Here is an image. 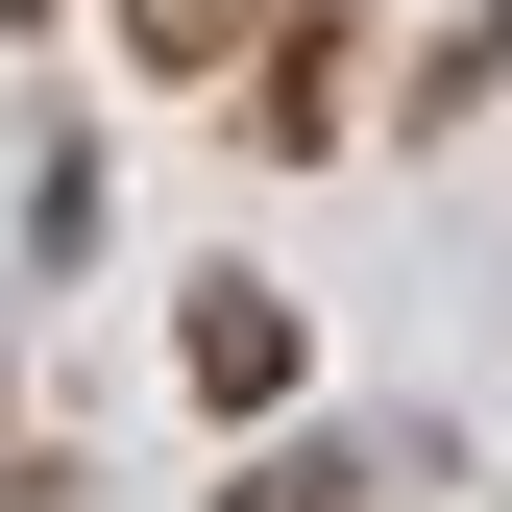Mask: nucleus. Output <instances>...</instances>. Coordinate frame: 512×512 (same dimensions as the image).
I'll list each match as a JSON object with an SVG mask.
<instances>
[{
  "mask_svg": "<svg viewBox=\"0 0 512 512\" xmlns=\"http://www.w3.org/2000/svg\"><path fill=\"white\" fill-rule=\"evenodd\" d=\"M196 391H220V415L293 391V293H196Z\"/></svg>",
  "mask_w": 512,
  "mask_h": 512,
  "instance_id": "obj_1",
  "label": "nucleus"
},
{
  "mask_svg": "<svg viewBox=\"0 0 512 512\" xmlns=\"http://www.w3.org/2000/svg\"><path fill=\"white\" fill-rule=\"evenodd\" d=\"M220 25H244V0H147V49H171V74H196V49H220Z\"/></svg>",
  "mask_w": 512,
  "mask_h": 512,
  "instance_id": "obj_2",
  "label": "nucleus"
}]
</instances>
